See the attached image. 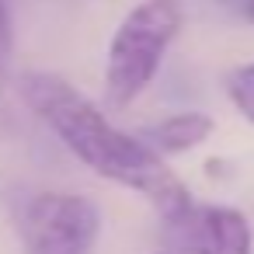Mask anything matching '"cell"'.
Listing matches in <instances>:
<instances>
[{"label": "cell", "instance_id": "6da1fadb", "mask_svg": "<svg viewBox=\"0 0 254 254\" xmlns=\"http://www.w3.org/2000/svg\"><path fill=\"white\" fill-rule=\"evenodd\" d=\"M18 91L35 119H42L46 129L84 167L146 198L160 219H174L191 205L188 185L164 164V157H157L143 139L115 129L108 115L70 80L46 70H28L18 80Z\"/></svg>", "mask_w": 254, "mask_h": 254}, {"label": "cell", "instance_id": "7a4b0ae2", "mask_svg": "<svg viewBox=\"0 0 254 254\" xmlns=\"http://www.w3.org/2000/svg\"><path fill=\"white\" fill-rule=\"evenodd\" d=\"M181 18L178 0H139L119 21L105 56V101L112 108H129L150 91L181 32Z\"/></svg>", "mask_w": 254, "mask_h": 254}, {"label": "cell", "instance_id": "3957f363", "mask_svg": "<svg viewBox=\"0 0 254 254\" xmlns=\"http://www.w3.org/2000/svg\"><path fill=\"white\" fill-rule=\"evenodd\" d=\"M101 237V209L87 195L39 191L21 209L25 254H91Z\"/></svg>", "mask_w": 254, "mask_h": 254}, {"label": "cell", "instance_id": "277c9868", "mask_svg": "<svg viewBox=\"0 0 254 254\" xmlns=\"http://www.w3.org/2000/svg\"><path fill=\"white\" fill-rule=\"evenodd\" d=\"M171 251L185 254H251V223L233 205H188L181 216L164 219Z\"/></svg>", "mask_w": 254, "mask_h": 254}, {"label": "cell", "instance_id": "5b68a950", "mask_svg": "<svg viewBox=\"0 0 254 254\" xmlns=\"http://www.w3.org/2000/svg\"><path fill=\"white\" fill-rule=\"evenodd\" d=\"M216 122L205 112H174L167 119H160L157 126L146 129V146L157 157H174V153H188L195 146H202L212 136Z\"/></svg>", "mask_w": 254, "mask_h": 254}, {"label": "cell", "instance_id": "8992f818", "mask_svg": "<svg viewBox=\"0 0 254 254\" xmlns=\"http://www.w3.org/2000/svg\"><path fill=\"white\" fill-rule=\"evenodd\" d=\"M226 94L233 101V108L254 126V63H244L230 73L226 80Z\"/></svg>", "mask_w": 254, "mask_h": 254}, {"label": "cell", "instance_id": "52a82bcc", "mask_svg": "<svg viewBox=\"0 0 254 254\" xmlns=\"http://www.w3.org/2000/svg\"><path fill=\"white\" fill-rule=\"evenodd\" d=\"M11 49H14V28H11V14H7V4L0 0V80L7 73V63H11Z\"/></svg>", "mask_w": 254, "mask_h": 254}, {"label": "cell", "instance_id": "ba28073f", "mask_svg": "<svg viewBox=\"0 0 254 254\" xmlns=\"http://www.w3.org/2000/svg\"><path fill=\"white\" fill-rule=\"evenodd\" d=\"M240 7H244V18L254 25V0H240Z\"/></svg>", "mask_w": 254, "mask_h": 254}, {"label": "cell", "instance_id": "9c48e42d", "mask_svg": "<svg viewBox=\"0 0 254 254\" xmlns=\"http://www.w3.org/2000/svg\"><path fill=\"white\" fill-rule=\"evenodd\" d=\"M157 254H171V251H157Z\"/></svg>", "mask_w": 254, "mask_h": 254}]
</instances>
